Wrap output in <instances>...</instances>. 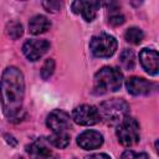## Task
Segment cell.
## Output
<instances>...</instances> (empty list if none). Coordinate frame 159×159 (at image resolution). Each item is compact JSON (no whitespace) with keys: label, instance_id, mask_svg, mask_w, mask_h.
Wrapping results in <instances>:
<instances>
[{"label":"cell","instance_id":"cell-10","mask_svg":"<svg viewBox=\"0 0 159 159\" xmlns=\"http://www.w3.org/2000/svg\"><path fill=\"white\" fill-rule=\"evenodd\" d=\"M77 144L84 150H93L103 144V135L97 130H84L77 137Z\"/></svg>","mask_w":159,"mask_h":159},{"label":"cell","instance_id":"cell-5","mask_svg":"<svg viewBox=\"0 0 159 159\" xmlns=\"http://www.w3.org/2000/svg\"><path fill=\"white\" fill-rule=\"evenodd\" d=\"M89 48L96 57L107 58L113 56L117 50V40L108 34H99L93 36L89 42Z\"/></svg>","mask_w":159,"mask_h":159},{"label":"cell","instance_id":"cell-23","mask_svg":"<svg viewBox=\"0 0 159 159\" xmlns=\"http://www.w3.org/2000/svg\"><path fill=\"white\" fill-rule=\"evenodd\" d=\"M86 159H111V157L104 153H97V154H92V155L87 157Z\"/></svg>","mask_w":159,"mask_h":159},{"label":"cell","instance_id":"cell-2","mask_svg":"<svg viewBox=\"0 0 159 159\" xmlns=\"http://www.w3.org/2000/svg\"><path fill=\"white\" fill-rule=\"evenodd\" d=\"M123 83V75L114 67H102L94 75V89L97 93L103 94L107 92H116Z\"/></svg>","mask_w":159,"mask_h":159},{"label":"cell","instance_id":"cell-15","mask_svg":"<svg viewBox=\"0 0 159 159\" xmlns=\"http://www.w3.org/2000/svg\"><path fill=\"white\" fill-rule=\"evenodd\" d=\"M47 142L58 149H63L70 144V134L67 132H57L50 135L47 138Z\"/></svg>","mask_w":159,"mask_h":159},{"label":"cell","instance_id":"cell-6","mask_svg":"<svg viewBox=\"0 0 159 159\" xmlns=\"http://www.w3.org/2000/svg\"><path fill=\"white\" fill-rule=\"evenodd\" d=\"M72 119L80 125H94L99 122L101 116L97 107L91 104H81L73 109Z\"/></svg>","mask_w":159,"mask_h":159},{"label":"cell","instance_id":"cell-24","mask_svg":"<svg viewBox=\"0 0 159 159\" xmlns=\"http://www.w3.org/2000/svg\"><path fill=\"white\" fill-rule=\"evenodd\" d=\"M19 159H24V158H19Z\"/></svg>","mask_w":159,"mask_h":159},{"label":"cell","instance_id":"cell-18","mask_svg":"<svg viewBox=\"0 0 159 159\" xmlns=\"http://www.w3.org/2000/svg\"><path fill=\"white\" fill-rule=\"evenodd\" d=\"M6 32H7V35H9L12 40H17L19 37L22 36L24 29H22V25H21L20 22H17V21H11V22L7 25V27H6Z\"/></svg>","mask_w":159,"mask_h":159},{"label":"cell","instance_id":"cell-9","mask_svg":"<svg viewBox=\"0 0 159 159\" xmlns=\"http://www.w3.org/2000/svg\"><path fill=\"white\" fill-rule=\"evenodd\" d=\"M139 61L147 73L154 76L159 71V56L155 50L143 48L139 53Z\"/></svg>","mask_w":159,"mask_h":159},{"label":"cell","instance_id":"cell-13","mask_svg":"<svg viewBox=\"0 0 159 159\" xmlns=\"http://www.w3.org/2000/svg\"><path fill=\"white\" fill-rule=\"evenodd\" d=\"M152 87H153V84L143 77L133 76V77H129L125 81V88H127L128 93H130L133 96L149 94L150 91H152Z\"/></svg>","mask_w":159,"mask_h":159},{"label":"cell","instance_id":"cell-8","mask_svg":"<svg viewBox=\"0 0 159 159\" xmlns=\"http://www.w3.org/2000/svg\"><path fill=\"white\" fill-rule=\"evenodd\" d=\"M46 125L53 132H67L71 127V118L70 114L62 109H53L46 118Z\"/></svg>","mask_w":159,"mask_h":159},{"label":"cell","instance_id":"cell-11","mask_svg":"<svg viewBox=\"0 0 159 159\" xmlns=\"http://www.w3.org/2000/svg\"><path fill=\"white\" fill-rule=\"evenodd\" d=\"M47 140L43 138H39L34 143L27 147V152L31 159H57L55 153L48 148Z\"/></svg>","mask_w":159,"mask_h":159},{"label":"cell","instance_id":"cell-19","mask_svg":"<svg viewBox=\"0 0 159 159\" xmlns=\"http://www.w3.org/2000/svg\"><path fill=\"white\" fill-rule=\"evenodd\" d=\"M53 71H55V61L52 58H47L41 67V77L43 80H48L52 76Z\"/></svg>","mask_w":159,"mask_h":159},{"label":"cell","instance_id":"cell-17","mask_svg":"<svg viewBox=\"0 0 159 159\" xmlns=\"http://www.w3.org/2000/svg\"><path fill=\"white\" fill-rule=\"evenodd\" d=\"M119 62L124 70H133L135 65V56L132 50H123L119 55Z\"/></svg>","mask_w":159,"mask_h":159},{"label":"cell","instance_id":"cell-14","mask_svg":"<svg viewBox=\"0 0 159 159\" xmlns=\"http://www.w3.org/2000/svg\"><path fill=\"white\" fill-rule=\"evenodd\" d=\"M51 26L50 20L43 15H35L29 21V31L32 35H40L46 32Z\"/></svg>","mask_w":159,"mask_h":159},{"label":"cell","instance_id":"cell-16","mask_svg":"<svg viewBox=\"0 0 159 159\" xmlns=\"http://www.w3.org/2000/svg\"><path fill=\"white\" fill-rule=\"evenodd\" d=\"M124 37H125L127 42H129L132 45H139L144 39V32L139 27H129L125 31Z\"/></svg>","mask_w":159,"mask_h":159},{"label":"cell","instance_id":"cell-22","mask_svg":"<svg viewBox=\"0 0 159 159\" xmlns=\"http://www.w3.org/2000/svg\"><path fill=\"white\" fill-rule=\"evenodd\" d=\"M42 6H43L47 11L56 12L57 10H60L61 2H58V1H45V2H42Z\"/></svg>","mask_w":159,"mask_h":159},{"label":"cell","instance_id":"cell-21","mask_svg":"<svg viewBox=\"0 0 159 159\" xmlns=\"http://www.w3.org/2000/svg\"><path fill=\"white\" fill-rule=\"evenodd\" d=\"M122 159H148V155L145 153H135L133 150L127 149L122 154Z\"/></svg>","mask_w":159,"mask_h":159},{"label":"cell","instance_id":"cell-20","mask_svg":"<svg viewBox=\"0 0 159 159\" xmlns=\"http://www.w3.org/2000/svg\"><path fill=\"white\" fill-rule=\"evenodd\" d=\"M123 22H124V16L119 11L111 10V15L108 17V24L112 25V26H119Z\"/></svg>","mask_w":159,"mask_h":159},{"label":"cell","instance_id":"cell-3","mask_svg":"<svg viewBox=\"0 0 159 159\" xmlns=\"http://www.w3.org/2000/svg\"><path fill=\"white\" fill-rule=\"evenodd\" d=\"M99 116L107 123H119L123 118L127 117L129 112V104L122 98H111L101 103Z\"/></svg>","mask_w":159,"mask_h":159},{"label":"cell","instance_id":"cell-7","mask_svg":"<svg viewBox=\"0 0 159 159\" xmlns=\"http://www.w3.org/2000/svg\"><path fill=\"white\" fill-rule=\"evenodd\" d=\"M50 48V42L42 39H31L27 40L22 46V52L29 61L40 60Z\"/></svg>","mask_w":159,"mask_h":159},{"label":"cell","instance_id":"cell-4","mask_svg":"<svg viewBox=\"0 0 159 159\" xmlns=\"http://www.w3.org/2000/svg\"><path fill=\"white\" fill-rule=\"evenodd\" d=\"M116 135L119 143L124 147H132L139 142V123L132 118L125 117L123 118L116 129Z\"/></svg>","mask_w":159,"mask_h":159},{"label":"cell","instance_id":"cell-12","mask_svg":"<svg viewBox=\"0 0 159 159\" xmlns=\"http://www.w3.org/2000/svg\"><path fill=\"white\" fill-rule=\"evenodd\" d=\"M99 6L101 2L98 1H75L72 2V11L75 14H81L87 22H91L94 20Z\"/></svg>","mask_w":159,"mask_h":159},{"label":"cell","instance_id":"cell-1","mask_svg":"<svg viewBox=\"0 0 159 159\" xmlns=\"http://www.w3.org/2000/svg\"><path fill=\"white\" fill-rule=\"evenodd\" d=\"M25 96V81L22 72L9 66L4 70L0 80V101L2 112L10 120L20 117Z\"/></svg>","mask_w":159,"mask_h":159}]
</instances>
